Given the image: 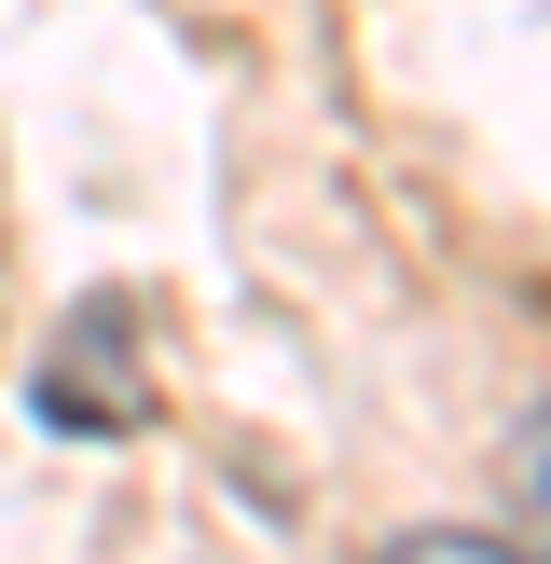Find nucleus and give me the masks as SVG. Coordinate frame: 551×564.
I'll return each mask as SVG.
<instances>
[{"instance_id":"nucleus-3","label":"nucleus","mask_w":551,"mask_h":564,"mask_svg":"<svg viewBox=\"0 0 551 564\" xmlns=\"http://www.w3.org/2000/svg\"><path fill=\"white\" fill-rule=\"evenodd\" d=\"M386 564H551V551H523V538H468V523H441V538H400Z\"/></svg>"},{"instance_id":"nucleus-2","label":"nucleus","mask_w":551,"mask_h":564,"mask_svg":"<svg viewBox=\"0 0 551 564\" xmlns=\"http://www.w3.org/2000/svg\"><path fill=\"white\" fill-rule=\"evenodd\" d=\"M496 482H510V510H523V523H551V400H538V413L510 427V455H496Z\"/></svg>"},{"instance_id":"nucleus-1","label":"nucleus","mask_w":551,"mask_h":564,"mask_svg":"<svg viewBox=\"0 0 551 564\" xmlns=\"http://www.w3.org/2000/svg\"><path fill=\"white\" fill-rule=\"evenodd\" d=\"M152 413V345H138V290H83L69 330L42 345V427L69 441H125Z\"/></svg>"}]
</instances>
